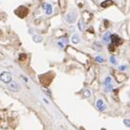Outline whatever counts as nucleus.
I'll use <instances>...</instances> for the list:
<instances>
[{
  "instance_id": "f257e3e1",
  "label": "nucleus",
  "mask_w": 130,
  "mask_h": 130,
  "mask_svg": "<svg viewBox=\"0 0 130 130\" xmlns=\"http://www.w3.org/2000/svg\"><path fill=\"white\" fill-rule=\"evenodd\" d=\"M0 79L5 84H9V83L12 82V76L9 71H4L0 74Z\"/></svg>"
},
{
  "instance_id": "f03ea898",
  "label": "nucleus",
  "mask_w": 130,
  "mask_h": 130,
  "mask_svg": "<svg viewBox=\"0 0 130 130\" xmlns=\"http://www.w3.org/2000/svg\"><path fill=\"white\" fill-rule=\"evenodd\" d=\"M8 88H9L10 91H12V92H19V90H20V85L18 84L17 82H14V81H12V82L9 83V85H8Z\"/></svg>"
},
{
  "instance_id": "7ed1b4c3",
  "label": "nucleus",
  "mask_w": 130,
  "mask_h": 130,
  "mask_svg": "<svg viewBox=\"0 0 130 130\" xmlns=\"http://www.w3.org/2000/svg\"><path fill=\"white\" fill-rule=\"evenodd\" d=\"M66 21L68 23H70V24H72L76 21V19H77V14H76V12H70V13H68L66 18Z\"/></svg>"
},
{
  "instance_id": "20e7f679",
  "label": "nucleus",
  "mask_w": 130,
  "mask_h": 130,
  "mask_svg": "<svg viewBox=\"0 0 130 130\" xmlns=\"http://www.w3.org/2000/svg\"><path fill=\"white\" fill-rule=\"evenodd\" d=\"M111 41H112V42H113V46H118V45H120V44L121 43V38H120L118 35H116V34L111 35Z\"/></svg>"
},
{
  "instance_id": "39448f33",
  "label": "nucleus",
  "mask_w": 130,
  "mask_h": 130,
  "mask_svg": "<svg viewBox=\"0 0 130 130\" xmlns=\"http://www.w3.org/2000/svg\"><path fill=\"white\" fill-rule=\"evenodd\" d=\"M97 107L100 110V111H104L105 109H106V105L104 104V102H103V100L102 99H99L98 101H97Z\"/></svg>"
},
{
  "instance_id": "423d86ee",
  "label": "nucleus",
  "mask_w": 130,
  "mask_h": 130,
  "mask_svg": "<svg viewBox=\"0 0 130 130\" xmlns=\"http://www.w3.org/2000/svg\"><path fill=\"white\" fill-rule=\"evenodd\" d=\"M113 4V2L112 1V0H105L104 2L101 3V6L104 8H106L108 7L109 5H112Z\"/></svg>"
},
{
  "instance_id": "0eeeda50",
  "label": "nucleus",
  "mask_w": 130,
  "mask_h": 130,
  "mask_svg": "<svg viewBox=\"0 0 130 130\" xmlns=\"http://www.w3.org/2000/svg\"><path fill=\"white\" fill-rule=\"evenodd\" d=\"M71 41H72V43H74V44L79 43V41H80L79 36H78L77 34H74V35L71 37Z\"/></svg>"
},
{
  "instance_id": "6e6552de",
  "label": "nucleus",
  "mask_w": 130,
  "mask_h": 130,
  "mask_svg": "<svg viewBox=\"0 0 130 130\" xmlns=\"http://www.w3.org/2000/svg\"><path fill=\"white\" fill-rule=\"evenodd\" d=\"M110 39H111V33H110V32H106V34H104L103 41H105V42H108Z\"/></svg>"
},
{
  "instance_id": "1a4fd4ad",
  "label": "nucleus",
  "mask_w": 130,
  "mask_h": 130,
  "mask_svg": "<svg viewBox=\"0 0 130 130\" xmlns=\"http://www.w3.org/2000/svg\"><path fill=\"white\" fill-rule=\"evenodd\" d=\"M33 41H34V42L39 43V42H41V41H42V37H41V35H34V36L33 37Z\"/></svg>"
},
{
  "instance_id": "9d476101",
  "label": "nucleus",
  "mask_w": 130,
  "mask_h": 130,
  "mask_svg": "<svg viewBox=\"0 0 130 130\" xmlns=\"http://www.w3.org/2000/svg\"><path fill=\"white\" fill-rule=\"evenodd\" d=\"M46 13L48 15H50L52 13V6H51V5H48V7L46 9Z\"/></svg>"
},
{
  "instance_id": "9b49d317",
  "label": "nucleus",
  "mask_w": 130,
  "mask_h": 130,
  "mask_svg": "<svg viewBox=\"0 0 130 130\" xmlns=\"http://www.w3.org/2000/svg\"><path fill=\"white\" fill-rule=\"evenodd\" d=\"M93 48L96 49V50H99L100 48H101V45H100V43H99V42H95L93 45Z\"/></svg>"
},
{
  "instance_id": "f8f14e48",
  "label": "nucleus",
  "mask_w": 130,
  "mask_h": 130,
  "mask_svg": "<svg viewBox=\"0 0 130 130\" xmlns=\"http://www.w3.org/2000/svg\"><path fill=\"white\" fill-rule=\"evenodd\" d=\"M111 81H112V78L110 77H106V80H105V82H104V84L105 85H107V84H111Z\"/></svg>"
},
{
  "instance_id": "ddd939ff",
  "label": "nucleus",
  "mask_w": 130,
  "mask_h": 130,
  "mask_svg": "<svg viewBox=\"0 0 130 130\" xmlns=\"http://www.w3.org/2000/svg\"><path fill=\"white\" fill-rule=\"evenodd\" d=\"M65 41H59L57 42V44H58V46H59V48H64V46H65V42H64Z\"/></svg>"
},
{
  "instance_id": "4468645a",
  "label": "nucleus",
  "mask_w": 130,
  "mask_h": 130,
  "mask_svg": "<svg viewBox=\"0 0 130 130\" xmlns=\"http://www.w3.org/2000/svg\"><path fill=\"white\" fill-rule=\"evenodd\" d=\"M78 27H79L80 31H84V24H83L82 20H79V22H78Z\"/></svg>"
},
{
  "instance_id": "2eb2a0df",
  "label": "nucleus",
  "mask_w": 130,
  "mask_h": 130,
  "mask_svg": "<svg viewBox=\"0 0 130 130\" xmlns=\"http://www.w3.org/2000/svg\"><path fill=\"white\" fill-rule=\"evenodd\" d=\"M105 86H106V89H105L106 92H110V91L113 89V85H112V84H107V85H105Z\"/></svg>"
},
{
  "instance_id": "dca6fc26",
  "label": "nucleus",
  "mask_w": 130,
  "mask_h": 130,
  "mask_svg": "<svg viewBox=\"0 0 130 130\" xmlns=\"http://www.w3.org/2000/svg\"><path fill=\"white\" fill-rule=\"evenodd\" d=\"M95 61L98 62V63H103L104 59L102 57H100V56H96V57H95Z\"/></svg>"
},
{
  "instance_id": "f3484780",
  "label": "nucleus",
  "mask_w": 130,
  "mask_h": 130,
  "mask_svg": "<svg viewBox=\"0 0 130 130\" xmlns=\"http://www.w3.org/2000/svg\"><path fill=\"white\" fill-rule=\"evenodd\" d=\"M84 95L85 98H89L90 96H91V92L90 91H88V90H86L85 92H84Z\"/></svg>"
},
{
  "instance_id": "a211bd4d",
  "label": "nucleus",
  "mask_w": 130,
  "mask_h": 130,
  "mask_svg": "<svg viewBox=\"0 0 130 130\" xmlns=\"http://www.w3.org/2000/svg\"><path fill=\"white\" fill-rule=\"evenodd\" d=\"M110 62H111L113 64H117V62H116L115 58H114V56H113L110 57Z\"/></svg>"
},
{
  "instance_id": "6ab92c4d",
  "label": "nucleus",
  "mask_w": 130,
  "mask_h": 130,
  "mask_svg": "<svg viewBox=\"0 0 130 130\" xmlns=\"http://www.w3.org/2000/svg\"><path fill=\"white\" fill-rule=\"evenodd\" d=\"M124 124L126 127H130V121L129 120H124Z\"/></svg>"
},
{
  "instance_id": "aec40b11",
  "label": "nucleus",
  "mask_w": 130,
  "mask_h": 130,
  "mask_svg": "<svg viewBox=\"0 0 130 130\" xmlns=\"http://www.w3.org/2000/svg\"><path fill=\"white\" fill-rule=\"evenodd\" d=\"M108 49L110 51H114V46H113V44H112V45H110V46L108 47Z\"/></svg>"
},
{
  "instance_id": "412c9836",
  "label": "nucleus",
  "mask_w": 130,
  "mask_h": 130,
  "mask_svg": "<svg viewBox=\"0 0 130 130\" xmlns=\"http://www.w3.org/2000/svg\"><path fill=\"white\" fill-rule=\"evenodd\" d=\"M48 4H47V3H44L43 5H42V8H43L44 10H46L47 7H48Z\"/></svg>"
},
{
  "instance_id": "4be33fe9",
  "label": "nucleus",
  "mask_w": 130,
  "mask_h": 130,
  "mask_svg": "<svg viewBox=\"0 0 130 130\" xmlns=\"http://www.w3.org/2000/svg\"><path fill=\"white\" fill-rule=\"evenodd\" d=\"M119 70H125L126 66H120V67H119Z\"/></svg>"
},
{
  "instance_id": "5701e85b",
  "label": "nucleus",
  "mask_w": 130,
  "mask_h": 130,
  "mask_svg": "<svg viewBox=\"0 0 130 130\" xmlns=\"http://www.w3.org/2000/svg\"><path fill=\"white\" fill-rule=\"evenodd\" d=\"M128 106H130V103H129V105H128Z\"/></svg>"
}]
</instances>
